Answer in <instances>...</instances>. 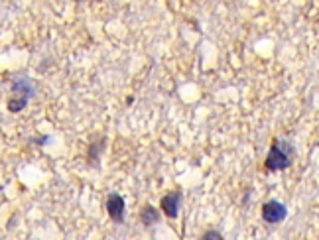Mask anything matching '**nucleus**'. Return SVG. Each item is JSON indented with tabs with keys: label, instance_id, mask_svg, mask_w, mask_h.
Returning a JSON list of instances; mask_svg holds the SVG:
<instances>
[{
	"label": "nucleus",
	"instance_id": "1a4fd4ad",
	"mask_svg": "<svg viewBox=\"0 0 319 240\" xmlns=\"http://www.w3.org/2000/svg\"><path fill=\"white\" fill-rule=\"evenodd\" d=\"M199 240H225V238H223V234L219 230H205Z\"/></svg>",
	"mask_w": 319,
	"mask_h": 240
},
{
	"label": "nucleus",
	"instance_id": "f257e3e1",
	"mask_svg": "<svg viewBox=\"0 0 319 240\" xmlns=\"http://www.w3.org/2000/svg\"><path fill=\"white\" fill-rule=\"evenodd\" d=\"M292 156L294 146L286 138H276L274 144L270 146V152L264 160V167L268 171H282L292 166Z\"/></svg>",
	"mask_w": 319,
	"mask_h": 240
},
{
	"label": "nucleus",
	"instance_id": "39448f33",
	"mask_svg": "<svg viewBox=\"0 0 319 240\" xmlns=\"http://www.w3.org/2000/svg\"><path fill=\"white\" fill-rule=\"evenodd\" d=\"M12 91L16 92V97H26V99H30V97H34V83L28 79V77H18L12 81Z\"/></svg>",
	"mask_w": 319,
	"mask_h": 240
},
{
	"label": "nucleus",
	"instance_id": "6e6552de",
	"mask_svg": "<svg viewBox=\"0 0 319 240\" xmlns=\"http://www.w3.org/2000/svg\"><path fill=\"white\" fill-rule=\"evenodd\" d=\"M28 101H30V99H26V97H10V99H8V111L20 112L22 109H26Z\"/></svg>",
	"mask_w": 319,
	"mask_h": 240
},
{
	"label": "nucleus",
	"instance_id": "f03ea898",
	"mask_svg": "<svg viewBox=\"0 0 319 240\" xmlns=\"http://www.w3.org/2000/svg\"><path fill=\"white\" fill-rule=\"evenodd\" d=\"M288 217V209L286 205L276 201V199H270L262 205V221L268 224H278Z\"/></svg>",
	"mask_w": 319,
	"mask_h": 240
},
{
	"label": "nucleus",
	"instance_id": "20e7f679",
	"mask_svg": "<svg viewBox=\"0 0 319 240\" xmlns=\"http://www.w3.org/2000/svg\"><path fill=\"white\" fill-rule=\"evenodd\" d=\"M179 205H181V191H170L168 195L162 197V211L168 219H177Z\"/></svg>",
	"mask_w": 319,
	"mask_h": 240
},
{
	"label": "nucleus",
	"instance_id": "0eeeda50",
	"mask_svg": "<svg viewBox=\"0 0 319 240\" xmlns=\"http://www.w3.org/2000/svg\"><path fill=\"white\" fill-rule=\"evenodd\" d=\"M105 138H101V140H97V142H93V144H89V152H87V160L89 164H93V166H97L99 164V158H101V152L105 150Z\"/></svg>",
	"mask_w": 319,
	"mask_h": 240
},
{
	"label": "nucleus",
	"instance_id": "7ed1b4c3",
	"mask_svg": "<svg viewBox=\"0 0 319 240\" xmlns=\"http://www.w3.org/2000/svg\"><path fill=\"white\" fill-rule=\"evenodd\" d=\"M105 209H106V213H108V217H110L114 222H124L126 203H124V199L118 195V193H110V195L106 197Z\"/></svg>",
	"mask_w": 319,
	"mask_h": 240
},
{
	"label": "nucleus",
	"instance_id": "423d86ee",
	"mask_svg": "<svg viewBox=\"0 0 319 240\" xmlns=\"http://www.w3.org/2000/svg\"><path fill=\"white\" fill-rule=\"evenodd\" d=\"M158 221H160L158 209H154L152 205H146L140 211V222L144 226H152V224H156Z\"/></svg>",
	"mask_w": 319,
	"mask_h": 240
}]
</instances>
